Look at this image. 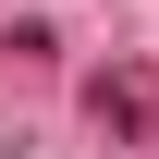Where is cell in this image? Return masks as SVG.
I'll return each mask as SVG.
<instances>
[{"instance_id": "1", "label": "cell", "mask_w": 159, "mask_h": 159, "mask_svg": "<svg viewBox=\"0 0 159 159\" xmlns=\"http://www.w3.org/2000/svg\"><path fill=\"white\" fill-rule=\"evenodd\" d=\"M98 122H110V135H147V122H159V86H147V74L110 86V74H98Z\"/></svg>"}]
</instances>
